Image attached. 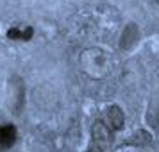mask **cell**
Segmentation results:
<instances>
[{
    "mask_svg": "<svg viewBox=\"0 0 159 152\" xmlns=\"http://www.w3.org/2000/svg\"><path fill=\"white\" fill-rule=\"evenodd\" d=\"M80 68L91 79H104L111 73L113 61L106 50L102 48H88L80 54Z\"/></svg>",
    "mask_w": 159,
    "mask_h": 152,
    "instance_id": "6da1fadb",
    "label": "cell"
},
{
    "mask_svg": "<svg viewBox=\"0 0 159 152\" xmlns=\"http://www.w3.org/2000/svg\"><path fill=\"white\" fill-rule=\"evenodd\" d=\"M9 106L16 115H20L25 106V84L18 75L11 77L9 81Z\"/></svg>",
    "mask_w": 159,
    "mask_h": 152,
    "instance_id": "7a4b0ae2",
    "label": "cell"
},
{
    "mask_svg": "<svg viewBox=\"0 0 159 152\" xmlns=\"http://www.w3.org/2000/svg\"><path fill=\"white\" fill-rule=\"evenodd\" d=\"M138 41H139V29H138L136 23H129L123 29L122 36H120V48L122 50H130V48L136 47Z\"/></svg>",
    "mask_w": 159,
    "mask_h": 152,
    "instance_id": "3957f363",
    "label": "cell"
},
{
    "mask_svg": "<svg viewBox=\"0 0 159 152\" xmlns=\"http://www.w3.org/2000/svg\"><path fill=\"white\" fill-rule=\"evenodd\" d=\"M91 138L95 140L97 145H106L113 140V131L104 120H97L91 127Z\"/></svg>",
    "mask_w": 159,
    "mask_h": 152,
    "instance_id": "277c9868",
    "label": "cell"
},
{
    "mask_svg": "<svg viewBox=\"0 0 159 152\" xmlns=\"http://www.w3.org/2000/svg\"><path fill=\"white\" fill-rule=\"evenodd\" d=\"M125 123V115L120 106H109L107 108V125L111 131H120Z\"/></svg>",
    "mask_w": 159,
    "mask_h": 152,
    "instance_id": "5b68a950",
    "label": "cell"
},
{
    "mask_svg": "<svg viewBox=\"0 0 159 152\" xmlns=\"http://www.w3.org/2000/svg\"><path fill=\"white\" fill-rule=\"evenodd\" d=\"M16 141V129L15 125H2L0 127V150L13 147Z\"/></svg>",
    "mask_w": 159,
    "mask_h": 152,
    "instance_id": "8992f818",
    "label": "cell"
},
{
    "mask_svg": "<svg viewBox=\"0 0 159 152\" xmlns=\"http://www.w3.org/2000/svg\"><path fill=\"white\" fill-rule=\"evenodd\" d=\"M7 36L11 38V39H29L30 36H32V29H23V30H20V29H11L7 32Z\"/></svg>",
    "mask_w": 159,
    "mask_h": 152,
    "instance_id": "52a82bcc",
    "label": "cell"
},
{
    "mask_svg": "<svg viewBox=\"0 0 159 152\" xmlns=\"http://www.w3.org/2000/svg\"><path fill=\"white\" fill-rule=\"evenodd\" d=\"M88 152H102V149L98 147V145H95V147H91V149H89Z\"/></svg>",
    "mask_w": 159,
    "mask_h": 152,
    "instance_id": "ba28073f",
    "label": "cell"
}]
</instances>
